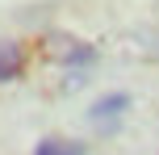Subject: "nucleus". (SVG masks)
Listing matches in <instances>:
<instances>
[{
  "label": "nucleus",
  "mask_w": 159,
  "mask_h": 155,
  "mask_svg": "<svg viewBox=\"0 0 159 155\" xmlns=\"http://www.w3.org/2000/svg\"><path fill=\"white\" fill-rule=\"evenodd\" d=\"M21 63H25V50H21V42H0V84H8L17 71H21Z\"/></svg>",
  "instance_id": "2"
},
{
  "label": "nucleus",
  "mask_w": 159,
  "mask_h": 155,
  "mask_svg": "<svg viewBox=\"0 0 159 155\" xmlns=\"http://www.w3.org/2000/svg\"><path fill=\"white\" fill-rule=\"evenodd\" d=\"M126 109H130V97H126V92H109V97H101L92 109H88V122H92L101 134H113L121 126V113H126Z\"/></svg>",
  "instance_id": "1"
},
{
  "label": "nucleus",
  "mask_w": 159,
  "mask_h": 155,
  "mask_svg": "<svg viewBox=\"0 0 159 155\" xmlns=\"http://www.w3.org/2000/svg\"><path fill=\"white\" fill-rule=\"evenodd\" d=\"M34 155H84V147L71 143V139H42L34 147Z\"/></svg>",
  "instance_id": "3"
}]
</instances>
